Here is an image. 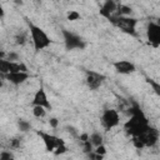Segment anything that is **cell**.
Listing matches in <instances>:
<instances>
[{
	"label": "cell",
	"instance_id": "obj_1",
	"mask_svg": "<svg viewBox=\"0 0 160 160\" xmlns=\"http://www.w3.org/2000/svg\"><path fill=\"white\" fill-rule=\"evenodd\" d=\"M129 110H130L129 111L130 119L124 124V130L131 136H138L139 134H141L148 129L149 121L145 114L141 111V109L136 104H134V106L130 108Z\"/></svg>",
	"mask_w": 160,
	"mask_h": 160
},
{
	"label": "cell",
	"instance_id": "obj_2",
	"mask_svg": "<svg viewBox=\"0 0 160 160\" xmlns=\"http://www.w3.org/2000/svg\"><path fill=\"white\" fill-rule=\"evenodd\" d=\"M26 22H28V28H29V31H30V35H31V40H32L35 51H40V50L48 48L50 45V42H51V40L48 36V34L41 28L34 25L29 20H26Z\"/></svg>",
	"mask_w": 160,
	"mask_h": 160
},
{
	"label": "cell",
	"instance_id": "obj_3",
	"mask_svg": "<svg viewBox=\"0 0 160 160\" xmlns=\"http://www.w3.org/2000/svg\"><path fill=\"white\" fill-rule=\"evenodd\" d=\"M109 21L119 28L121 31L129 35H136V25H138V19L130 18V16H111Z\"/></svg>",
	"mask_w": 160,
	"mask_h": 160
},
{
	"label": "cell",
	"instance_id": "obj_4",
	"mask_svg": "<svg viewBox=\"0 0 160 160\" xmlns=\"http://www.w3.org/2000/svg\"><path fill=\"white\" fill-rule=\"evenodd\" d=\"M135 138H138L141 141L144 148H152L159 141V130L149 125L145 131H142L141 134H139Z\"/></svg>",
	"mask_w": 160,
	"mask_h": 160
},
{
	"label": "cell",
	"instance_id": "obj_5",
	"mask_svg": "<svg viewBox=\"0 0 160 160\" xmlns=\"http://www.w3.org/2000/svg\"><path fill=\"white\" fill-rule=\"evenodd\" d=\"M62 36H64V44L66 50H74V49H84L86 46L85 41L76 34L69 31V30H62Z\"/></svg>",
	"mask_w": 160,
	"mask_h": 160
},
{
	"label": "cell",
	"instance_id": "obj_6",
	"mask_svg": "<svg viewBox=\"0 0 160 160\" xmlns=\"http://www.w3.org/2000/svg\"><path fill=\"white\" fill-rule=\"evenodd\" d=\"M120 122V116L118 110L115 109H106L104 110L101 115V124L106 130H110L115 126H118Z\"/></svg>",
	"mask_w": 160,
	"mask_h": 160
},
{
	"label": "cell",
	"instance_id": "obj_7",
	"mask_svg": "<svg viewBox=\"0 0 160 160\" xmlns=\"http://www.w3.org/2000/svg\"><path fill=\"white\" fill-rule=\"evenodd\" d=\"M146 38L148 42L152 48H158L160 45V25L154 21H150L146 29Z\"/></svg>",
	"mask_w": 160,
	"mask_h": 160
},
{
	"label": "cell",
	"instance_id": "obj_8",
	"mask_svg": "<svg viewBox=\"0 0 160 160\" xmlns=\"http://www.w3.org/2000/svg\"><path fill=\"white\" fill-rule=\"evenodd\" d=\"M36 134L41 138V140L44 141L45 144V149L50 152H52L55 150V148H58L59 145H62L65 144L62 139L55 136V135H51V134H46V132H42V131H36Z\"/></svg>",
	"mask_w": 160,
	"mask_h": 160
},
{
	"label": "cell",
	"instance_id": "obj_9",
	"mask_svg": "<svg viewBox=\"0 0 160 160\" xmlns=\"http://www.w3.org/2000/svg\"><path fill=\"white\" fill-rule=\"evenodd\" d=\"M105 76L99 74V72H95V71H86V78H85V81H86V85L90 90H96L101 86L102 81H104Z\"/></svg>",
	"mask_w": 160,
	"mask_h": 160
},
{
	"label": "cell",
	"instance_id": "obj_10",
	"mask_svg": "<svg viewBox=\"0 0 160 160\" xmlns=\"http://www.w3.org/2000/svg\"><path fill=\"white\" fill-rule=\"evenodd\" d=\"M2 78L14 85H20V84L25 82L30 78V75L28 74V71H15V72L5 74V75H2Z\"/></svg>",
	"mask_w": 160,
	"mask_h": 160
},
{
	"label": "cell",
	"instance_id": "obj_11",
	"mask_svg": "<svg viewBox=\"0 0 160 160\" xmlns=\"http://www.w3.org/2000/svg\"><path fill=\"white\" fill-rule=\"evenodd\" d=\"M31 105H40V106H44L46 110H50V109H51V104H50V101H49V99H48V95H46L44 88H40V89L35 92Z\"/></svg>",
	"mask_w": 160,
	"mask_h": 160
},
{
	"label": "cell",
	"instance_id": "obj_12",
	"mask_svg": "<svg viewBox=\"0 0 160 160\" xmlns=\"http://www.w3.org/2000/svg\"><path fill=\"white\" fill-rule=\"evenodd\" d=\"M112 65L119 74H131L136 70L135 64L129 60H119V61H115Z\"/></svg>",
	"mask_w": 160,
	"mask_h": 160
},
{
	"label": "cell",
	"instance_id": "obj_13",
	"mask_svg": "<svg viewBox=\"0 0 160 160\" xmlns=\"http://www.w3.org/2000/svg\"><path fill=\"white\" fill-rule=\"evenodd\" d=\"M116 8H118V2L115 0H105V2L102 4V6L100 9V15L109 20L111 16L115 15Z\"/></svg>",
	"mask_w": 160,
	"mask_h": 160
},
{
	"label": "cell",
	"instance_id": "obj_14",
	"mask_svg": "<svg viewBox=\"0 0 160 160\" xmlns=\"http://www.w3.org/2000/svg\"><path fill=\"white\" fill-rule=\"evenodd\" d=\"M14 70V61L6 60V59H0V74L5 75L9 72H12Z\"/></svg>",
	"mask_w": 160,
	"mask_h": 160
},
{
	"label": "cell",
	"instance_id": "obj_15",
	"mask_svg": "<svg viewBox=\"0 0 160 160\" xmlns=\"http://www.w3.org/2000/svg\"><path fill=\"white\" fill-rule=\"evenodd\" d=\"M89 140H90V142L92 144L94 148L104 142V138H102V135H101L100 132H92V134L89 136Z\"/></svg>",
	"mask_w": 160,
	"mask_h": 160
},
{
	"label": "cell",
	"instance_id": "obj_16",
	"mask_svg": "<svg viewBox=\"0 0 160 160\" xmlns=\"http://www.w3.org/2000/svg\"><path fill=\"white\" fill-rule=\"evenodd\" d=\"M32 114L35 118H44L46 115V109L40 105H32Z\"/></svg>",
	"mask_w": 160,
	"mask_h": 160
},
{
	"label": "cell",
	"instance_id": "obj_17",
	"mask_svg": "<svg viewBox=\"0 0 160 160\" xmlns=\"http://www.w3.org/2000/svg\"><path fill=\"white\" fill-rule=\"evenodd\" d=\"M18 126H19V130H20V131H22V132L29 131V130L31 129L30 122H29V121H26V120H24V119H20V120L18 121Z\"/></svg>",
	"mask_w": 160,
	"mask_h": 160
},
{
	"label": "cell",
	"instance_id": "obj_18",
	"mask_svg": "<svg viewBox=\"0 0 160 160\" xmlns=\"http://www.w3.org/2000/svg\"><path fill=\"white\" fill-rule=\"evenodd\" d=\"M28 41V36L25 32H19L16 36H15V42L18 45H24L25 42Z\"/></svg>",
	"mask_w": 160,
	"mask_h": 160
},
{
	"label": "cell",
	"instance_id": "obj_19",
	"mask_svg": "<svg viewBox=\"0 0 160 160\" xmlns=\"http://www.w3.org/2000/svg\"><path fill=\"white\" fill-rule=\"evenodd\" d=\"M68 151V148H66V145L65 144H62V145H59L58 148H55V150L52 151L55 155H61V154H64V152H66Z\"/></svg>",
	"mask_w": 160,
	"mask_h": 160
},
{
	"label": "cell",
	"instance_id": "obj_20",
	"mask_svg": "<svg viewBox=\"0 0 160 160\" xmlns=\"http://www.w3.org/2000/svg\"><path fill=\"white\" fill-rule=\"evenodd\" d=\"M79 19H80V14H79L78 11L71 10V11L68 14V20H70V21H75V20H79Z\"/></svg>",
	"mask_w": 160,
	"mask_h": 160
},
{
	"label": "cell",
	"instance_id": "obj_21",
	"mask_svg": "<svg viewBox=\"0 0 160 160\" xmlns=\"http://www.w3.org/2000/svg\"><path fill=\"white\" fill-rule=\"evenodd\" d=\"M82 144H84V152L85 154H89L90 151H92V144L90 142V140L88 139V140H85V141H82Z\"/></svg>",
	"mask_w": 160,
	"mask_h": 160
},
{
	"label": "cell",
	"instance_id": "obj_22",
	"mask_svg": "<svg viewBox=\"0 0 160 160\" xmlns=\"http://www.w3.org/2000/svg\"><path fill=\"white\" fill-rule=\"evenodd\" d=\"M21 139H19V138H12L11 140H10V148L11 149H18V148H20V141Z\"/></svg>",
	"mask_w": 160,
	"mask_h": 160
},
{
	"label": "cell",
	"instance_id": "obj_23",
	"mask_svg": "<svg viewBox=\"0 0 160 160\" xmlns=\"http://www.w3.org/2000/svg\"><path fill=\"white\" fill-rule=\"evenodd\" d=\"M14 159V155L10 151H1L0 152V160H10Z\"/></svg>",
	"mask_w": 160,
	"mask_h": 160
},
{
	"label": "cell",
	"instance_id": "obj_24",
	"mask_svg": "<svg viewBox=\"0 0 160 160\" xmlns=\"http://www.w3.org/2000/svg\"><path fill=\"white\" fill-rule=\"evenodd\" d=\"M94 151L104 156V155L106 154V148L104 146V144H100V145H98V146H95V150H94Z\"/></svg>",
	"mask_w": 160,
	"mask_h": 160
},
{
	"label": "cell",
	"instance_id": "obj_25",
	"mask_svg": "<svg viewBox=\"0 0 160 160\" xmlns=\"http://www.w3.org/2000/svg\"><path fill=\"white\" fill-rule=\"evenodd\" d=\"M88 156L90 158V159H92V160H101L104 156L102 155H100V154H98V152H95L94 150L92 151H90L89 154H88Z\"/></svg>",
	"mask_w": 160,
	"mask_h": 160
},
{
	"label": "cell",
	"instance_id": "obj_26",
	"mask_svg": "<svg viewBox=\"0 0 160 160\" xmlns=\"http://www.w3.org/2000/svg\"><path fill=\"white\" fill-rule=\"evenodd\" d=\"M148 81H149V82H150V84L154 86V90H155V92L159 95V94H160V85H159V84H156V82H154L152 80H148Z\"/></svg>",
	"mask_w": 160,
	"mask_h": 160
},
{
	"label": "cell",
	"instance_id": "obj_27",
	"mask_svg": "<svg viewBox=\"0 0 160 160\" xmlns=\"http://www.w3.org/2000/svg\"><path fill=\"white\" fill-rule=\"evenodd\" d=\"M18 59H19V55L15 54V52H10L8 55V60H10V61H16Z\"/></svg>",
	"mask_w": 160,
	"mask_h": 160
},
{
	"label": "cell",
	"instance_id": "obj_28",
	"mask_svg": "<svg viewBox=\"0 0 160 160\" xmlns=\"http://www.w3.org/2000/svg\"><path fill=\"white\" fill-rule=\"evenodd\" d=\"M49 121H50V125H51L52 128H56V126H58V124H59V122H58V119H56V118H51V119H50Z\"/></svg>",
	"mask_w": 160,
	"mask_h": 160
},
{
	"label": "cell",
	"instance_id": "obj_29",
	"mask_svg": "<svg viewBox=\"0 0 160 160\" xmlns=\"http://www.w3.org/2000/svg\"><path fill=\"white\" fill-rule=\"evenodd\" d=\"M88 139H89V135H88L86 132H84V134L80 135V140H81V141H85V140H88Z\"/></svg>",
	"mask_w": 160,
	"mask_h": 160
},
{
	"label": "cell",
	"instance_id": "obj_30",
	"mask_svg": "<svg viewBox=\"0 0 160 160\" xmlns=\"http://www.w3.org/2000/svg\"><path fill=\"white\" fill-rule=\"evenodd\" d=\"M4 15H5V11H4L2 6L0 5V19H2V18H4Z\"/></svg>",
	"mask_w": 160,
	"mask_h": 160
},
{
	"label": "cell",
	"instance_id": "obj_31",
	"mask_svg": "<svg viewBox=\"0 0 160 160\" xmlns=\"http://www.w3.org/2000/svg\"><path fill=\"white\" fill-rule=\"evenodd\" d=\"M2 74H0V88H2V85H4V82H2Z\"/></svg>",
	"mask_w": 160,
	"mask_h": 160
},
{
	"label": "cell",
	"instance_id": "obj_32",
	"mask_svg": "<svg viewBox=\"0 0 160 160\" xmlns=\"http://www.w3.org/2000/svg\"><path fill=\"white\" fill-rule=\"evenodd\" d=\"M4 56H5V52L2 50H0V59H4Z\"/></svg>",
	"mask_w": 160,
	"mask_h": 160
},
{
	"label": "cell",
	"instance_id": "obj_33",
	"mask_svg": "<svg viewBox=\"0 0 160 160\" xmlns=\"http://www.w3.org/2000/svg\"><path fill=\"white\" fill-rule=\"evenodd\" d=\"M15 2H16V4H20V5H21V4H22V0H15Z\"/></svg>",
	"mask_w": 160,
	"mask_h": 160
}]
</instances>
